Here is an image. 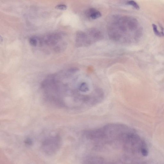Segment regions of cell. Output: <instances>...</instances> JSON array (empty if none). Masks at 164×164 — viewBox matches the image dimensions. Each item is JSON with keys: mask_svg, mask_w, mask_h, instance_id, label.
<instances>
[{"mask_svg": "<svg viewBox=\"0 0 164 164\" xmlns=\"http://www.w3.org/2000/svg\"><path fill=\"white\" fill-rule=\"evenodd\" d=\"M78 71L71 68L46 77L41 88L48 101L65 109H78L94 106L102 101V89L91 80L76 75Z\"/></svg>", "mask_w": 164, "mask_h": 164, "instance_id": "1", "label": "cell"}, {"mask_svg": "<svg viewBox=\"0 0 164 164\" xmlns=\"http://www.w3.org/2000/svg\"><path fill=\"white\" fill-rule=\"evenodd\" d=\"M119 139L128 151L142 158L148 155L149 148L146 141L135 130L127 126Z\"/></svg>", "mask_w": 164, "mask_h": 164, "instance_id": "2", "label": "cell"}, {"mask_svg": "<svg viewBox=\"0 0 164 164\" xmlns=\"http://www.w3.org/2000/svg\"><path fill=\"white\" fill-rule=\"evenodd\" d=\"M61 144L60 137L58 135L50 136L43 140L41 145V148L46 155H53L58 151Z\"/></svg>", "mask_w": 164, "mask_h": 164, "instance_id": "3", "label": "cell"}, {"mask_svg": "<svg viewBox=\"0 0 164 164\" xmlns=\"http://www.w3.org/2000/svg\"><path fill=\"white\" fill-rule=\"evenodd\" d=\"M61 37V35L58 33H54L47 36L45 40L47 44L53 45L57 43Z\"/></svg>", "mask_w": 164, "mask_h": 164, "instance_id": "4", "label": "cell"}, {"mask_svg": "<svg viewBox=\"0 0 164 164\" xmlns=\"http://www.w3.org/2000/svg\"><path fill=\"white\" fill-rule=\"evenodd\" d=\"M88 16L93 19H96L101 17L102 14L99 11L94 9H91L88 12Z\"/></svg>", "mask_w": 164, "mask_h": 164, "instance_id": "5", "label": "cell"}, {"mask_svg": "<svg viewBox=\"0 0 164 164\" xmlns=\"http://www.w3.org/2000/svg\"><path fill=\"white\" fill-rule=\"evenodd\" d=\"M153 29L155 34L158 36L162 37L164 36V33L163 32H160L158 30L157 25L153 24L152 25Z\"/></svg>", "mask_w": 164, "mask_h": 164, "instance_id": "6", "label": "cell"}, {"mask_svg": "<svg viewBox=\"0 0 164 164\" xmlns=\"http://www.w3.org/2000/svg\"><path fill=\"white\" fill-rule=\"evenodd\" d=\"M127 4L132 6L136 9L138 10L140 9V7L139 5L135 1H129L127 2Z\"/></svg>", "mask_w": 164, "mask_h": 164, "instance_id": "7", "label": "cell"}, {"mask_svg": "<svg viewBox=\"0 0 164 164\" xmlns=\"http://www.w3.org/2000/svg\"><path fill=\"white\" fill-rule=\"evenodd\" d=\"M29 43L32 45L33 46H36L37 44V39L35 37H32L30 38L29 40Z\"/></svg>", "mask_w": 164, "mask_h": 164, "instance_id": "8", "label": "cell"}, {"mask_svg": "<svg viewBox=\"0 0 164 164\" xmlns=\"http://www.w3.org/2000/svg\"><path fill=\"white\" fill-rule=\"evenodd\" d=\"M55 8L61 10H65L67 8L66 5L63 4H60L55 6Z\"/></svg>", "mask_w": 164, "mask_h": 164, "instance_id": "9", "label": "cell"}, {"mask_svg": "<svg viewBox=\"0 0 164 164\" xmlns=\"http://www.w3.org/2000/svg\"><path fill=\"white\" fill-rule=\"evenodd\" d=\"M133 164H147L146 163L141 161H138L136 162V163H133Z\"/></svg>", "mask_w": 164, "mask_h": 164, "instance_id": "10", "label": "cell"}, {"mask_svg": "<svg viewBox=\"0 0 164 164\" xmlns=\"http://www.w3.org/2000/svg\"><path fill=\"white\" fill-rule=\"evenodd\" d=\"M126 127H125V128H126ZM123 131H124V130H123ZM123 131H122V132H123ZM122 132H121V133H122ZM121 133H120V134H121Z\"/></svg>", "mask_w": 164, "mask_h": 164, "instance_id": "11", "label": "cell"}]
</instances>
